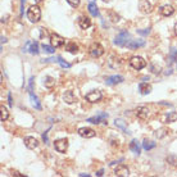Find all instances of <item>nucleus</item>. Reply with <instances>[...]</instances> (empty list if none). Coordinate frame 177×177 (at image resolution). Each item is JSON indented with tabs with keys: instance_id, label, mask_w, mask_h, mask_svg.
Returning <instances> with one entry per match:
<instances>
[{
	"instance_id": "b1692460",
	"label": "nucleus",
	"mask_w": 177,
	"mask_h": 177,
	"mask_svg": "<svg viewBox=\"0 0 177 177\" xmlns=\"http://www.w3.org/2000/svg\"><path fill=\"white\" fill-rule=\"evenodd\" d=\"M157 146V144L154 143V141H150V140H144V143H143V148L145 150H152V149H154V148Z\"/></svg>"
},
{
	"instance_id": "a211bd4d",
	"label": "nucleus",
	"mask_w": 177,
	"mask_h": 177,
	"mask_svg": "<svg viewBox=\"0 0 177 177\" xmlns=\"http://www.w3.org/2000/svg\"><path fill=\"white\" fill-rule=\"evenodd\" d=\"M122 81H123L122 76H110V77H108V79L105 80L107 85H117V83H121Z\"/></svg>"
},
{
	"instance_id": "ddd939ff",
	"label": "nucleus",
	"mask_w": 177,
	"mask_h": 177,
	"mask_svg": "<svg viewBox=\"0 0 177 177\" xmlns=\"http://www.w3.org/2000/svg\"><path fill=\"white\" fill-rule=\"evenodd\" d=\"M135 114L140 119H146L148 116H149V109H148L146 107H137L135 109Z\"/></svg>"
},
{
	"instance_id": "a19ab883",
	"label": "nucleus",
	"mask_w": 177,
	"mask_h": 177,
	"mask_svg": "<svg viewBox=\"0 0 177 177\" xmlns=\"http://www.w3.org/2000/svg\"><path fill=\"white\" fill-rule=\"evenodd\" d=\"M103 2H107V3H108V2H109V0H103Z\"/></svg>"
},
{
	"instance_id": "c85d7f7f",
	"label": "nucleus",
	"mask_w": 177,
	"mask_h": 177,
	"mask_svg": "<svg viewBox=\"0 0 177 177\" xmlns=\"http://www.w3.org/2000/svg\"><path fill=\"white\" fill-rule=\"evenodd\" d=\"M177 121V112H171L167 116V119L166 122L167 123H172V122H176Z\"/></svg>"
},
{
	"instance_id": "473e14b6",
	"label": "nucleus",
	"mask_w": 177,
	"mask_h": 177,
	"mask_svg": "<svg viewBox=\"0 0 177 177\" xmlns=\"http://www.w3.org/2000/svg\"><path fill=\"white\" fill-rule=\"evenodd\" d=\"M167 162L171 166H177V157L176 155H169V157L167 158Z\"/></svg>"
},
{
	"instance_id": "c756f323",
	"label": "nucleus",
	"mask_w": 177,
	"mask_h": 177,
	"mask_svg": "<svg viewBox=\"0 0 177 177\" xmlns=\"http://www.w3.org/2000/svg\"><path fill=\"white\" fill-rule=\"evenodd\" d=\"M42 50H44L45 53H49V54H53L55 52V48L52 45V46H49V45H45V44H42Z\"/></svg>"
},
{
	"instance_id": "f03ea898",
	"label": "nucleus",
	"mask_w": 177,
	"mask_h": 177,
	"mask_svg": "<svg viewBox=\"0 0 177 177\" xmlns=\"http://www.w3.org/2000/svg\"><path fill=\"white\" fill-rule=\"evenodd\" d=\"M130 41V33L127 31H122L121 33H118L114 39V44L118 46H126Z\"/></svg>"
},
{
	"instance_id": "a878e982",
	"label": "nucleus",
	"mask_w": 177,
	"mask_h": 177,
	"mask_svg": "<svg viewBox=\"0 0 177 177\" xmlns=\"http://www.w3.org/2000/svg\"><path fill=\"white\" fill-rule=\"evenodd\" d=\"M44 85H45V87L52 89L55 85V80L53 79V77H50V76H46L45 79H44Z\"/></svg>"
},
{
	"instance_id": "20e7f679",
	"label": "nucleus",
	"mask_w": 177,
	"mask_h": 177,
	"mask_svg": "<svg viewBox=\"0 0 177 177\" xmlns=\"http://www.w3.org/2000/svg\"><path fill=\"white\" fill-rule=\"evenodd\" d=\"M130 64L135 69H143L146 67V62L144 58H141V56H132L130 60Z\"/></svg>"
},
{
	"instance_id": "bb28decb",
	"label": "nucleus",
	"mask_w": 177,
	"mask_h": 177,
	"mask_svg": "<svg viewBox=\"0 0 177 177\" xmlns=\"http://www.w3.org/2000/svg\"><path fill=\"white\" fill-rule=\"evenodd\" d=\"M114 123H116V126L118 127V129H121V130H122L125 133H130L129 129H127V127H126V125H125V122L122 121V119H116Z\"/></svg>"
},
{
	"instance_id": "1a4fd4ad",
	"label": "nucleus",
	"mask_w": 177,
	"mask_h": 177,
	"mask_svg": "<svg viewBox=\"0 0 177 177\" xmlns=\"http://www.w3.org/2000/svg\"><path fill=\"white\" fill-rule=\"evenodd\" d=\"M90 54L95 56V58H99V56H102L104 54V48L100 44H98V42H94V44L90 46Z\"/></svg>"
},
{
	"instance_id": "f257e3e1",
	"label": "nucleus",
	"mask_w": 177,
	"mask_h": 177,
	"mask_svg": "<svg viewBox=\"0 0 177 177\" xmlns=\"http://www.w3.org/2000/svg\"><path fill=\"white\" fill-rule=\"evenodd\" d=\"M27 18L32 23L39 22L40 18H41V9L39 8V5H32V6L28 8V10H27Z\"/></svg>"
},
{
	"instance_id": "cd10ccee",
	"label": "nucleus",
	"mask_w": 177,
	"mask_h": 177,
	"mask_svg": "<svg viewBox=\"0 0 177 177\" xmlns=\"http://www.w3.org/2000/svg\"><path fill=\"white\" fill-rule=\"evenodd\" d=\"M0 112H2V116H0V119H2V122H5L6 119L9 118V112H8V109H6L4 105H2L0 107Z\"/></svg>"
},
{
	"instance_id": "2f4dec72",
	"label": "nucleus",
	"mask_w": 177,
	"mask_h": 177,
	"mask_svg": "<svg viewBox=\"0 0 177 177\" xmlns=\"http://www.w3.org/2000/svg\"><path fill=\"white\" fill-rule=\"evenodd\" d=\"M169 60L172 63L177 62V49H172V50L169 52Z\"/></svg>"
},
{
	"instance_id": "9b49d317",
	"label": "nucleus",
	"mask_w": 177,
	"mask_h": 177,
	"mask_svg": "<svg viewBox=\"0 0 177 177\" xmlns=\"http://www.w3.org/2000/svg\"><path fill=\"white\" fill-rule=\"evenodd\" d=\"M139 9L140 12L143 13V14H148V13H150L152 9H153V6L152 4L148 2V0H140V3H139Z\"/></svg>"
},
{
	"instance_id": "6ab92c4d",
	"label": "nucleus",
	"mask_w": 177,
	"mask_h": 177,
	"mask_svg": "<svg viewBox=\"0 0 177 177\" xmlns=\"http://www.w3.org/2000/svg\"><path fill=\"white\" fill-rule=\"evenodd\" d=\"M139 90H140V93L143 95H148L152 91V86L148 82H141L139 85Z\"/></svg>"
},
{
	"instance_id": "4468645a",
	"label": "nucleus",
	"mask_w": 177,
	"mask_h": 177,
	"mask_svg": "<svg viewBox=\"0 0 177 177\" xmlns=\"http://www.w3.org/2000/svg\"><path fill=\"white\" fill-rule=\"evenodd\" d=\"M25 145L28 149H35V148H37L39 141L32 136H27V137H25Z\"/></svg>"
},
{
	"instance_id": "5701e85b",
	"label": "nucleus",
	"mask_w": 177,
	"mask_h": 177,
	"mask_svg": "<svg viewBox=\"0 0 177 177\" xmlns=\"http://www.w3.org/2000/svg\"><path fill=\"white\" fill-rule=\"evenodd\" d=\"M30 99H31V103H32V105H33L35 108H36V109H41V105H40L39 99H37V96L33 95L32 91H30Z\"/></svg>"
},
{
	"instance_id": "79ce46f5",
	"label": "nucleus",
	"mask_w": 177,
	"mask_h": 177,
	"mask_svg": "<svg viewBox=\"0 0 177 177\" xmlns=\"http://www.w3.org/2000/svg\"><path fill=\"white\" fill-rule=\"evenodd\" d=\"M36 2H41V0H36Z\"/></svg>"
},
{
	"instance_id": "dca6fc26",
	"label": "nucleus",
	"mask_w": 177,
	"mask_h": 177,
	"mask_svg": "<svg viewBox=\"0 0 177 177\" xmlns=\"http://www.w3.org/2000/svg\"><path fill=\"white\" fill-rule=\"evenodd\" d=\"M173 12H175V8H173L172 5H169V4L163 5V6H162V8H160V14H162V16H164V17H169V16H172Z\"/></svg>"
},
{
	"instance_id": "aec40b11",
	"label": "nucleus",
	"mask_w": 177,
	"mask_h": 177,
	"mask_svg": "<svg viewBox=\"0 0 177 177\" xmlns=\"http://www.w3.org/2000/svg\"><path fill=\"white\" fill-rule=\"evenodd\" d=\"M79 25L81 28H83V30H86V28H89L91 26V19L87 18V17H81L79 19Z\"/></svg>"
},
{
	"instance_id": "0eeeda50",
	"label": "nucleus",
	"mask_w": 177,
	"mask_h": 177,
	"mask_svg": "<svg viewBox=\"0 0 177 177\" xmlns=\"http://www.w3.org/2000/svg\"><path fill=\"white\" fill-rule=\"evenodd\" d=\"M86 100L90 103H98L102 100V93L99 90H91L89 94H86Z\"/></svg>"
},
{
	"instance_id": "f3484780",
	"label": "nucleus",
	"mask_w": 177,
	"mask_h": 177,
	"mask_svg": "<svg viewBox=\"0 0 177 177\" xmlns=\"http://www.w3.org/2000/svg\"><path fill=\"white\" fill-rule=\"evenodd\" d=\"M63 100H64L67 104H73L76 102V96L73 94V91H66L64 95H63Z\"/></svg>"
},
{
	"instance_id": "2eb2a0df",
	"label": "nucleus",
	"mask_w": 177,
	"mask_h": 177,
	"mask_svg": "<svg viewBox=\"0 0 177 177\" xmlns=\"http://www.w3.org/2000/svg\"><path fill=\"white\" fill-rule=\"evenodd\" d=\"M129 49H137V48H143V46H145V41L144 40H130L129 41V44L126 45Z\"/></svg>"
},
{
	"instance_id": "58836bf2",
	"label": "nucleus",
	"mask_w": 177,
	"mask_h": 177,
	"mask_svg": "<svg viewBox=\"0 0 177 177\" xmlns=\"http://www.w3.org/2000/svg\"><path fill=\"white\" fill-rule=\"evenodd\" d=\"M175 33H176V35H177V23H176V25H175Z\"/></svg>"
},
{
	"instance_id": "ea45409f",
	"label": "nucleus",
	"mask_w": 177,
	"mask_h": 177,
	"mask_svg": "<svg viewBox=\"0 0 177 177\" xmlns=\"http://www.w3.org/2000/svg\"><path fill=\"white\" fill-rule=\"evenodd\" d=\"M89 2H90V3H94V0H89Z\"/></svg>"
},
{
	"instance_id": "72a5a7b5",
	"label": "nucleus",
	"mask_w": 177,
	"mask_h": 177,
	"mask_svg": "<svg viewBox=\"0 0 177 177\" xmlns=\"http://www.w3.org/2000/svg\"><path fill=\"white\" fill-rule=\"evenodd\" d=\"M167 132H168V131H167L166 129H160V130H158L157 132H155V136H157L158 139H160V137H163Z\"/></svg>"
},
{
	"instance_id": "6e6552de",
	"label": "nucleus",
	"mask_w": 177,
	"mask_h": 177,
	"mask_svg": "<svg viewBox=\"0 0 177 177\" xmlns=\"http://www.w3.org/2000/svg\"><path fill=\"white\" fill-rule=\"evenodd\" d=\"M50 41H52V45L54 48H60V46H63L66 44V39L62 37L60 35H58V33H52Z\"/></svg>"
},
{
	"instance_id": "7ed1b4c3",
	"label": "nucleus",
	"mask_w": 177,
	"mask_h": 177,
	"mask_svg": "<svg viewBox=\"0 0 177 177\" xmlns=\"http://www.w3.org/2000/svg\"><path fill=\"white\" fill-rule=\"evenodd\" d=\"M22 52L36 55V54H39V44H37L36 41H27L26 45L23 46V50Z\"/></svg>"
},
{
	"instance_id": "393cba45",
	"label": "nucleus",
	"mask_w": 177,
	"mask_h": 177,
	"mask_svg": "<svg viewBox=\"0 0 177 177\" xmlns=\"http://www.w3.org/2000/svg\"><path fill=\"white\" fill-rule=\"evenodd\" d=\"M66 49L69 52V53H72V54H76L77 52H79V46H77L76 42H68Z\"/></svg>"
},
{
	"instance_id": "c9c22d12",
	"label": "nucleus",
	"mask_w": 177,
	"mask_h": 177,
	"mask_svg": "<svg viewBox=\"0 0 177 177\" xmlns=\"http://www.w3.org/2000/svg\"><path fill=\"white\" fill-rule=\"evenodd\" d=\"M150 32V28H148V30H145V31H137V33H140V35H148V33H149Z\"/></svg>"
},
{
	"instance_id": "39448f33",
	"label": "nucleus",
	"mask_w": 177,
	"mask_h": 177,
	"mask_svg": "<svg viewBox=\"0 0 177 177\" xmlns=\"http://www.w3.org/2000/svg\"><path fill=\"white\" fill-rule=\"evenodd\" d=\"M54 148L58 153H66L68 149V140L67 139H59L54 143Z\"/></svg>"
},
{
	"instance_id": "4c0bfd02",
	"label": "nucleus",
	"mask_w": 177,
	"mask_h": 177,
	"mask_svg": "<svg viewBox=\"0 0 177 177\" xmlns=\"http://www.w3.org/2000/svg\"><path fill=\"white\" fill-rule=\"evenodd\" d=\"M103 173H104V171H103V169H100V171L96 172V176H103Z\"/></svg>"
},
{
	"instance_id": "9d476101",
	"label": "nucleus",
	"mask_w": 177,
	"mask_h": 177,
	"mask_svg": "<svg viewBox=\"0 0 177 177\" xmlns=\"http://www.w3.org/2000/svg\"><path fill=\"white\" fill-rule=\"evenodd\" d=\"M79 135L85 139H91L95 136V131L93 129H89V127H81V129H79Z\"/></svg>"
},
{
	"instance_id": "423d86ee",
	"label": "nucleus",
	"mask_w": 177,
	"mask_h": 177,
	"mask_svg": "<svg viewBox=\"0 0 177 177\" xmlns=\"http://www.w3.org/2000/svg\"><path fill=\"white\" fill-rule=\"evenodd\" d=\"M107 119H108V114L107 113H99L95 117H90L87 119V122L94 123V125H99V123H105L107 125Z\"/></svg>"
},
{
	"instance_id": "f704fd0d",
	"label": "nucleus",
	"mask_w": 177,
	"mask_h": 177,
	"mask_svg": "<svg viewBox=\"0 0 177 177\" xmlns=\"http://www.w3.org/2000/svg\"><path fill=\"white\" fill-rule=\"evenodd\" d=\"M68 4L71 6H73V8H76V6H79L80 5V0H67Z\"/></svg>"
},
{
	"instance_id": "4be33fe9",
	"label": "nucleus",
	"mask_w": 177,
	"mask_h": 177,
	"mask_svg": "<svg viewBox=\"0 0 177 177\" xmlns=\"http://www.w3.org/2000/svg\"><path fill=\"white\" fill-rule=\"evenodd\" d=\"M87 8H89V12L93 17H99V9H98V5L95 3H90Z\"/></svg>"
},
{
	"instance_id": "7c9ffc66",
	"label": "nucleus",
	"mask_w": 177,
	"mask_h": 177,
	"mask_svg": "<svg viewBox=\"0 0 177 177\" xmlns=\"http://www.w3.org/2000/svg\"><path fill=\"white\" fill-rule=\"evenodd\" d=\"M56 62H58V63H59V64H60L63 68H69V67H71L69 63H67L64 59L62 58V56H58V58H56Z\"/></svg>"
},
{
	"instance_id": "e433bc0d",
	"label": "nucleus",
	"mask_w": 177,
	"mask_h": 177,
	"mask_svg": "<svg viewBox=\"0 0 177 177\" xmlns=\"http://www.w3.org/2000/svg\"><path fill=\"white\" fill-rule=\"evenodd\" d=\"M8 100H9V105L12 107V94H10V93L8 94Z\"/></svg>"
},
{
	"instance_id": "412c9836",
	"label": "nucleus",
	"mask_w": 177,
	"mask_h": 177,
	"mask_svg": "<svg viewBox=\"0 0 177 177\" xmlns=\"http://www.w3.org/2000/svg\"><path fill=\"white\" fill-rule=\"evenodd\" d=\"M130 149L135 153V154H140V152H141V146H140V144L137 143V140H132L131 143H130Z\"/></svg>"
},
{
	"instance_id": "f8f14e48",
	"label": "nucleus",
	"mask_w": 177,
	"mask_h": 177,
	"mask_svg": "<svg viewBox=\"0 0 177 177\" xmlns=\"http://www.w3.org/2000/svg\"><path fill=\"white\" fill-rule=\"evenodd\" d=\"M114 175L118 176V177H127V176L130 175V171H129V168H127L126 166L119 164V166H117V168L114 169Z\"/></svg>"
}]
</instances>
